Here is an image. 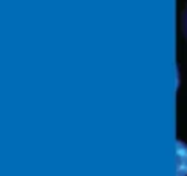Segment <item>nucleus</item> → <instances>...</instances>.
Segmentation results:
<instances>
[{
  "mask_svg": "<svg viewBox=\"0 0 187 176\" xmlns=\"http://www.w3.org/2000/svg\"><path fill=\"white\" fill-rule=\"evenodd\" d=\"M186 28H187V14H186Z\"/></svg>",
  "mask_w": 187,
  "mask_h": 176,
  "instance_id": "f257e3e1",
  "label": "nucleus"
}]
</instances>
